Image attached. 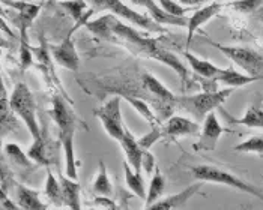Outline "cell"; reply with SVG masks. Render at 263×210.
<instances>
[{"label": "cell", "mask_w": 263, "mask_h": 210, "mask_svg": "<svg viewBox=\"0 0 263 210\" xmlns=\"http://www.w3.org/2000/svg\"><path fill=\"white\" fill-rule=\"evenodd\" d=\"M110 29H111L115 42H116V39L128 42L129 45L134 47L137 54H142L144 57L154 59L157 62L168 66L170 69H173L178 74V77L182 80V83L190 81V72H188L186 66L182 63V60L176 54H173L172 51L161 47L158 39L149 36L147 33L144 35L142 32L136 30L134 27L122 24L121 21L111 14H110Z\"/></svg>", "instance_id": "6da1fadb"}, {"label": "cell", "mask_w": 263, "mask_h": 210, "mask_svg": "<svg viewBox=\"0 0 263 210\" xmlns=\"http://www.w3.org/2000/svg\"><path fill=\"white\" fill-rule=\"evenodd\" d=\"M50 117L59 129V143H61L63 156H65V176L72 180H79L77 159L74 149V137L77 128H87L76 114L72 102L68 101L63 95L51 96V108L48 110Z\"/></svg>", "instance_id": "7a4b0ae2"}, {"label": "cell", "mask_w": 263, "mask_h": 210, "mask_svg": "<svg viewBox=\"0 0 263 210\" xmlns=\"http://www.w3.org/2000/svg\"><path fill=\"white\" fill-rule=\"evenodd\" d=\"M193 177L199 182L203 183H217V185H224V186H229V188L238 189L241 192H247L256 198H259L260 201H263V191L257 186H254L253 183L247 182L241 179L239 176H236L235 173L229 171V170H224L221 167H217V165H208V164H203V165H196V167L190 168Z\"/></svg>", "instance_id": "3957f363"}, {"label": "cell", "mask_w": 263, "mask_h": 210, "mask_svg": "<svg viewBox=\"0 0 263 210\" xmlns=\"http://www.w3.org/2000/svg\"><path fill=\"white\" fill-rule=\"evenodd\" d=\"M9 104L14 113L18 116L21 122L24 123L26 129L30 132L33 140H38L42 135L38 117H36V101L33 93L30 92L29 86L26 83H17L11 96Z\"/></svg>", "instance_id": "277c9868"}, {"label": "cell", "mask_w": 263, "mask_h": 210, "mask_svg": "<svg viewBox=\"0 0 263 210\" xmlns=\"http://www.w3.org/2000/svg\"><path fill=\"white\" fill-rule=\"evenodd\" d=\"M233 90L235 89L232 87H226L223 90L202 92L193 96H176V107H181L183 111L190 113L197 122H203L209 113L221 107L229 99Z\"/></svg>", "instance_id": "5b68a950"}, {"label": "cell", "mask_w": 263, "mask_h": 210, "mask_svg": "<svg viewBox=\"0 0 263 210\" xmlns=\"http://www.w3.org/2000/svg\"><path fill=\"white\" fill-rule=\"evenodd\" d=\"M86 2L92 6V9L95 12L97 11H108V12H111V15L121 17L128 23L139 26V27H142L147 32H152V33H165L167 32L161 24L155 23L147 15H143L140 12L131 9L122 0H86Z\"/></svg>", "instance_id": "8992f818"}, {"label": "cell", "mask_w": 263, "mask_h": 210, "mask_svg": "<svg viewBox=\"0 0 263 210\" xmlns=\"http://www.w3.org/2000/svg\"><path fill=\"white\" fill-rule=\"evenodd\" d=\"M140 80L146 93L149 95V101L157 110V116L160 122L172 117V113L176 107V95L170 92L155 75H152L147 71L142 72Z\"/></svg>", "instance_id": "52a82bcc"}, {"label": "cell", "mask_w": 263, "mask_h": 210, "mask_svg": "<svg viewBox=\"0 0 263 210\" xmlns=\"http://www.w3.org/2000/svg\"><path fill=\"white\" fill-rule=\"evenodd\" d=\"M206 42L218 48L227 59L242 68L248 75H263V56L259 51L248 47H229L212 41L209 38H206Z\"/></svg>", "instance_id": "ba28073f"}, {"label": "cell", "mask_w": 263, "mask_h": 210, "mask_svg": "<svg viewBox=\"0 0 263 210\" xmlns=\"http://www.w3.org/2000/svg\"><path fill=\"white\" fill-rule=\"evenodd\" d=\"M92 15L93 14H90L86 18L76 23V26L68 32V35L59 44L48 45V50H50V54H51L53 60L58 63L59 66L68 69V71H72V72L79 71V68H80V57H79V53L76 50V44L72 41V35L76 33V30L80 29L81 26H86V23L90 20Z\"/></svg>", "instance_id": "9c48e42d"}, {"label": "cell", "mask_w": 263, "mask_h": 210, "mask_svg": "<svg viewBox=\"0 0 263 210\" xmlns=\"http://www.w3.org/2000/svg\"><path fill=\"white\" fill-rule=\"evenodd\" d=\"M121 101V96L115 95L107 102H104L100 108L93 110V116L101 122L105 134L118 143L122 140L125 129H126L122 119Z\"/></svg>", "instance_id": "30bf717a"}, {"label": "cell", "mask_w": 263, "mask_h": 210, "mask_svg": "<svg viewBox=\"0 0 263 210\" xmlns=\"http://www.w3.org/2000/svg\"><path fill=\"white\" fill-rule=\"evenodd\" d=\"M200 134L199 122L190 120L181 116H172L164 125L158 126V141H178L179 138L194 137Z\"/></svg>", "instance_id": "8fae6325"}, {"label": "cell", "mask_w": 263, "mask_h": 210, "mask_svg": "<svg viewBox=\"0 0 263 210\" xmlns=\"http://www.w3.org/2000/svg\"><path fill=\"white\" fill-rule=\"evenodd\" d=\"M2 3H5L9 8L15 9L17 14L12 17V21L20 30V42H29L27 30L30 29L32 23L38 17L41 11V5L24 2V0H2Z\"/></svg>", "instance_id": "7c38bea8"}, {"label": "cell", "mask_w": 263, "mask_h": 210, "mask_svg": "<svg viewBox=\"0 0 263 210\" xmlns=\"http://www.w3.org/2000/svg\"><path fill=\"white\" fill-rule=\"evenodd\" d=\"M224 132H227V131L221 126L215 111L209 113L203 120V128L200 129L199 140L193 144L194 152H212V150H215V147L218 144Z\"/></svg>", "instance_id": "4fadbf2b"}, {"label": "cell", "mask_w": 263, "mask_h": 210, "mask_svg": "<svg viewBox=\"0 0 263 210\" xmlns=\"http://www.w3.org/2000/svg\"><path fill=\"white\" fill-rule=\"evenodd\" d=\"M203 182H197L194 185H190L178 194H173L170 197H165L162 200H157L151 206L144 207V210H179L202 189Z\"/></svg>", "instance_id": "5bb4252c"}, {"label": "cell", "mask_w": 263, "mask_h": 210, "mask_svg": "<svg viewBox=\"0 0 263 210\" xmlns=\"http://www.w3.org/2000/svg\"><path fill=\"white\" fill-rule=\"evenodd\" d=\"M224 8V3L220 2H212L206 6H203L200 9H197L190 18H188V24H186V29H188V36H186V48H190L193 38H194V33L202 27L203 24H206L208 21H211L214 17H217L221 9Z\"/></svg>", "instance_id": "9a60e30c"}, {"label": "cell", "mask_w": 263, "mask_h": 210, "mask_svg": "<svg viewBox=\"0 0 263 210\" xmlns=\"http://www.w3.org/2000/svg\"><path fill=\"white\" fill-rule=\"evenodd\" d=\"M122 150L125 153V161L133 167V170L142 173V162H143V156L146 155L147 149H143L139 143V140L134 138V135L129 132V129L126 128L125 129V134L122 137V140L119 141Z\"/></svg>", "instance_id": "2e32d148"}, {"label": "cell", "mask_w": 263, "mask_h": 210, "mask_svg": "<svg viewBox=\"0 0 263 210\" xmlns=\"http://www.w3.org/2000/svg\"><path fill=\"white\" fill-rule=\"evenodd\" d=\"M129 2L137 5V6L144 8L149 12V17L155 23L161 24V26L162 24H170V26L186 27V24H188V18L186 17H175V15L167 14L155 0H129Z\"/></svg>", "instance_id": "e0dca14e"}, {"label": "cell", "mask_w": 263, "mask_h": 210, "mask_svg": "<svg viewBox=\"0 0 263 210\" xmlns=\"http://www.w3.org/2000/svg\"><path fill=\"white\" fill-rule=\"evenodd\" d=\"M29 158L38 164L40 167L50 168V165L54 162V152H53V144L48 141V138L44 135H41L38 140H33V144L30 146V149L27 150Z\"/></svg>", "instance_id": "ac0fdd59"}, {"label": "cell", "mask_w": 263, "mask_h": 210, "mask_svg": "<svg viewBox=\"0 0 263 210\" xmlns=\"http://www.w3.org/2000/svg\"><path fill=\"white\" fill-rule=\"evenodd\" d=\"M12 194L21 210H47V204L41 201L40 192L35 189H30L23 183H15Z\"/></svg>", "instance_id": "d6986e66"}, {"label": "cell", "mask_w": 263, "mask_h": 210, "mask_svg": "<svg viewBox=\"0 0 263 210\" xmlns=\"http://www.w3.org/2000/svg\"><path fill=\"white\" fill-rule=\"evenodd\" d=\"M183 56H185V60L188 62V65L191 66V69L194 71V74H196L199 78L217 81L218 75H220L221 71H223V68H218L217 65H214V63L209 62V60L200 59V57L194 56V54L190 53V51H185Z\"/></svg>", "instance_id": "ffe728a7"}, {"label": "cell", "mask_w": 263, "mask_h": 210, "mask_svg": "<svg viewBox=\"0 0 263 210\" xmlns=\"http://www.w3.org/2000/svg\"><path fill=\"white\" fill-rule=\"evenodd\" d=\"M62 185L63 206L69 210H83L81 207V188L77 180L69 179L68 176H59Z\"/></svg>", "instance_id": "44dd1931"}, {"label": "cell", "mask_w": 263, "mask_h": 210, "mask_svg": "<svg viewBox=\"0 0 263 210\" xmlns=\"http://www.w3.org/2000/svg\"><path fill=\"white\" fill-rule=\"evenodd\" d=\"M3 153H5V156L11 161L12 165L20 168L21 171L26 173V174L33 173L36 168L40 167L38 164H35V162L29 158L27 153L23 152V149H21L17 143H8V144H5V147H3Z\"/></svg>", "instance_id": "7402d4cb"}, {"label": "cell", "mask_w": 263, "mask_h": 210, "mask_svg": "<svg viewBox=\"0 0 263 210\" xmlns=\"http://www.w3.org/2000/svg\"><path fill=\"white\" fill-rule=\"evenodd\" d=\"M259 80H263V75H248V74H241L235 71L233 68H224L217 78V83L224 84L226 87L236 89V87H243L247 84H251Z\"/></svg>", "instance_id": "603a6c76"}, {"label": "cell", "mask_w": 263, "mask_h": 210, "mask_svg": "<svg viewBox=\"0 0 263 210\" xmlns=\"http://www.w3.org/2000/svg\"><path fill=\"white\" fill-rule=\"evenodd\" d=\"M17 114L11 108L9 98H2L0 99V137L3 138L9 132L18 131L20 123L17 120Z\"/></svg>", "instance_id": "cb8c5ba5"}, {"label": "cell", "mask_w": 263, "mask_h": 210, "mask_svg": "<svg viewBox=\"0 0 263 210\" xmlns=\"http://www.w3.org/2000/svg\"><path fill=\"white\" fill-rule=\"evenodd\" d=\"M122 167H123V174H125V183H126V186L129 188V191L134 195H137L142 200H146V186H144V180H143L142 173L133 170V167L126 161L122 162Z\"/></svg>", "instance_id": "d4e9b609"}, {"label": "cell", "mask_w": 263, "mask_h": 210, "mask_svg": "<svg viewBox=\"0 0 263 210\" xmlns=\"http://www.w3.org/2000/svg\"><path fill=\"white\" fill-rule=\"evenodd\" d=\"M229 122L235 125H242L247 128H254V129H263V107L262 102H254L251 104L245 114L241 119H230Z\"/></svg>", "instance_id": "484cf974"}, {"label": "cell", "mask_w": 263, "mask_h": 210, "mask_svg": "<svg viewBox=\"0 0 263 210\" xmlns=\"http://www.w3.org/2000/svg\"><path fill=\"white\" fill-rule=\"evenodd\" d=\"M44 194H45L47 200H48L53 206H56V207H62V206H63L61 180L56 179V176L53 174V171H51L50 168H47V179H45Z\"/></svg>", "instance_id": "4316f807"}, {"label": "cell", "mask_w": 263, "mask_h": 210, "mask_svg": "<svg viewBox=\"0 0 263 210\" xmlns=\"http://www.w3.org/2000/svg\"><path fill=\"white\" fill-rule=\"evenodd\" d=\"M92 191L97 195L107 197V198L113 194V186H111V182H110V177H108L107 167H105V162L104 161L98 162V173H97L95 180L92 183Z\"/></svg>", "instance_id": "83f0119b"}, {"label": "cell", "mask_w": 263, "mask_h": 210, "mask_svg": "<svg viewBox=\"0 0 263 210\" xmlns=\"http://www.w3.org/2000/svg\"><path fill=\"white\" fill-rule=\"evenodd\" d=\"M59 5L68 12V15L74 20V23H79L83 18H86L87 15L95 12L92 8L87 9L86 0H63V2H59Z\"/></svg>", "instance_id": "f1b7e54d"}, {"label": "cell", "mask_w": 263, "mask_h": 210, "mask_svg": "<svg viewBox=\"0 0 263 210\" xmlns=\"http://www.w3.org/2000/svg\"><path fill=\"white\" fill-rule=\"evenodd\" d=\"M165 188V177L162 176V173L155 168L152 177H151V182H149V189L146 192V200H144V206H151L152 203H155L157 200H160V197L164 192Z\"/></svg>", "instance_id": "f546056e"}, {"label": "cell", "mask_w": 263, "mask_h": 210, "mask_svg": "<svg viewBox=\"0 0 263 210\" xmlns=\"http://www.w3.org/2000/svg\"><path fill=\"white\" fill-rule=\"evenodd\" d=\"M86 27L95 36H100L105 41H113V33L110 29V14L104 15L98 20H89L86 23Z\"/></svg>", "instance_id": "4dcf8cb0"}, {"label": "cell", "mask_w": 263, "mask_h": 210, "mask_svg": "<svg viewBox=\"0 0 263 210\" xmlns=\"http://www.w3.org/2000/svg\"><path fill=\"white\" fill-rule=\"evenodd\" d=\"M263 5V0H232L229 3H224V6L233 9L235 12L253 15L260 6Z\"/></svg>", "instance_id": "1f68e13d"}, {"label": "cell", "mask_w": 263, "mask_h": 210, "mask_svg": "<svg viewBox=\"0 0 263 210\" xmlns=\"http://www.w3.org/2000/svg\"><path fill=\"white\" fill-rule=\"evenodd\" d=\"M235 152H241V153H254L263 158V135H254L250 137L248 140H245L242 143L235 146Z\"/></svg>", "instance_id": "d6a6232c"}, {"label": "cell", "mask_w": 263, "mask_h": 210, "mask_svg": "<svg viewBox=\"0 0 263 210\" xmlns=\"http://www.w3.org/2000/svg\"><path fill=\"white\" fill-rule=\"evenodd\" d=\"M15 183L17 182L14 180V174H12L11 168L0 159V186L5 189L8 194H11V192H14Z\"/></svg>", "instance_id": "836d02e7"}, {"label": "cell", "mask_w": 263, "mask_h": 210, "mask_svg": "<svg viewBox=\"0 0 263 210\" xmlns=\"http://www.w3.org/2000/svg\"><path fill=\"white\" fill-rule=\"evenodd\" d=\"M160 2V6L162 9L170 14V15H175V17H185L186 12H190V8H185L182 6V3H178L176 0H158Z\"/></svg>", "instance_id": "e575fe53"}, {"label": "cell", "mask_w": 263, "mask_h": 210, "mask_svg": "<svg viewBox=\"0 0 263 210\" xmlns=\"http://www.w3.org/2000/svg\"><path fill=\"white\" fill-rule=\"evenodd\" d=\"M0 206L5 210H21L17 203H14L9 197V194L5 191V189L0 186Z\"/></svg>", "instance_id": "d590c367"}, {"label": "cell", "mask_w": 263, "mask_h": 210, "mask_svg": "<svg viewBox=\"0 0 263 210\" xmlns=\"http://www.w3.org/2000/svg\"><path fill=\"white\" fill-rule=\"evenodd\" d=\"M142 168L146 170V174H151L152 170L155 168V158L152 156V153L147 150L146 155L143 156V162H142Z\"/></svg>", "instance_id": "8d00e7d4"}, {"label": "cell", "mask_w": 263, "mask_h": 210, "mask_svg": "<svg viewBox=\"0 0 263 210\" xmlns=\"http://www.w3.org/2000/svg\"><path fill=\"white\" fill-rule=\"evenodd\" d=\"M5 11H3V8H2V0H0V30L3 32V33H6L8 36H11V38H14V32L11 30V27H9V24L5 21Z\"/></svg>", "instance_id": "74e56055"}, {"label": "cell", "mask_w": 263, "mask_h": 210, "mask_svg": "<svg viewBox=\"0 0 263 210\" xmlns=\"http://www.w3.org/2000/svg\"><path fill=\"white\" fill-rule=\"evenodd\" d=\"M0 60H2V48H0ZM2 98H8V90H6V86L2 77V69H0V99Z\"/></svg>", "instance_id": "f35d334b"}, {"label": "cell", "mask_w": 263, "mask_h": 210, "mask_svg": "<svg viewBox=\"0 0 263 210\" xmlns=\"http://www.w3.org/2000/svg\"><path fill=\"white\" fill-rule=\"evenodd\" d=\"M182 5H186V6H199V5H203V3H206V2H209V0H179Z\"/></svg>", "instance_id": "ab89813d"}, {"label": "cell", "mask_w": 263, "mask_h": 210, "mask_svg": "<svg viewBox=\"0 0 263 210\" xmlns=\"http://www.w3.org/2000/svg\"><path fill=\"white\" fill-rule=\"evenodd\" d=\"M253 20L254 21H262L263 23V5L253 14Z\"/></svg>", "instance_id": "60d3db41"}, {"label": "cell", "mask_w": 263, "mask_h": 210, "mask_svg": "<svg viewBox=\"0 0 263 210\" xmlns=\"http://www.w3.org/2000/svg\"><path fill=\"white\" fill-rule=\"evenodd\" d=\"M9 47H11V42L0 38V48H9Z\"/></svg>", "instance_id": "b9f144b4"}, {"label": "cell", "mask_w": 263, "mask_h": 210, "mask_svg": "<svg viewBox=\"0 0 263 210\" xmlns=\"http://www.w3.org/2000/svg\"><path fill=\"white\" fill-rule=\"evenodd\" d=\"M0 152H2V137H0Z\"/></svg>", "instance_id": "7bdbcfd3"}, {"label": "cell", "mask_w": 263, "mask_h": 210, "mask_svg": "<svg viewBox=\"0 0 263 210\" xmlns=\"http://www.w3.org/2000/svg\"><path fill=\"white\" fill-rule=\"evenodd\" d=\"M262 33H263V24H262Z\"/></svg>", "instance_id": "ee69618b"}, {"label": "cell", "mask_w": 263, "mask_h": 210, "mask_svg": "<svg viewBox=\"0 0 263 210\" xmlns=\"http://www.w3.org/2000/svg\"><path fill=\"white\" fill-rule=\"evenodd\" d=\"M59 2H63V0H59Z\"/></svg>", "instance_id": "f6af8a7d"}, {"label": "cell", "mask_w": 263, "mask_h": 210, "mask_svg": "<svg viewBox=\"0 0 263 210\" xmlns=\"http://www.w3.org/2000/svg\"><path fill=\"white\" fill-rule=\"evenodd\" d=\"M66 210H69V209H66Z\"/></svg>", "instance_id": "bcb514c9"}, {"label": "cell", "mask_w": 263, "mask_h": 210, "mask_svg": "<svg viewBox=\"0 0 263 210\" xmlns=\"http://www.w3.org/2000/svg\"><path fill=\"white\" fill-rule=\"evenodd\" d=\"M262 179H263V176H262Z\"/></svg>", "instance_id": "7dc6e473"}]
</instances>
